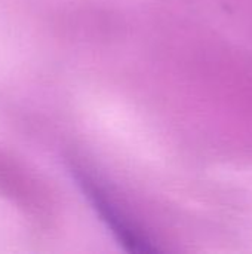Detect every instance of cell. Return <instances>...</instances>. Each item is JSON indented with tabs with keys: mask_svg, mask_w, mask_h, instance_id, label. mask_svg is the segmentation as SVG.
Here are the masks:
<instances>
[{
	"mask_svg": "<svg viewBox=\"0 0 252 254\" xmlns=\"http://www.w3.org/2000/svg\"><path fill=\"white\" fill-rule=\"evenodd\" d=\"M74 174H76L79 185L83 188L86 196L92 201L94 207L100 211L101 217L107 222V225L113 229V232H116L119 235V240H122L123 244H128L129 249L134 252L150 250V247H147L143 243V240L138 238V235H135L134 231L129 229L128 223L123 220L122 216H119L116 207L110 202V199L105 196V193L101 192V189L97 186V183L80 170H74Z\"/></svg>",
	"mask_w": 252,
	"mask_h": 254,
	"instance_id": "1",
	"label": "cell"
}]
</instances>
